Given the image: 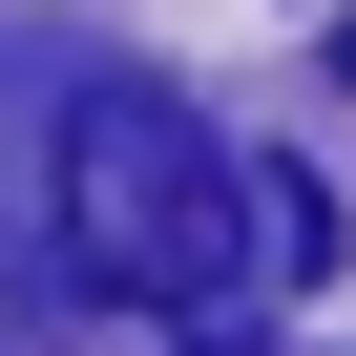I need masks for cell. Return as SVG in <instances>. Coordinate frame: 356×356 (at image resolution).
Returning a JSON list of instances; mask_svg holds the SVG:
<instances>
[{
    "mask_svg": "<svg viewBox=\"0 0 356 356\" xmlns=\"http://www.w3.org/2000/svg\"><path fill=\"white\" fill-rule=\"evenodd\" d=\"M189 356H252V335H189Z\"/></svg>",
    "mask_w": 356,
    "mask_h": 356,
    "instance_id": "cell-2",
    "label": "cell"
},
{
    "mask_svg": "<svg viewBox=\"0 0 356 356\" xmlns=\"http://www.w3.org/2000/svg\"><path fill=\"white\" fill-rule=\"evenodd\" d=\"M42 231L126 314H210V293L273 273V168L210 105H168V84H84L63 105V168H42Z\"/></svg>",
    "mask_w": 356,
    "mask_h": 356,
    "instance_id": "cell-1",
    "label": "cell"
}]
</instances>
